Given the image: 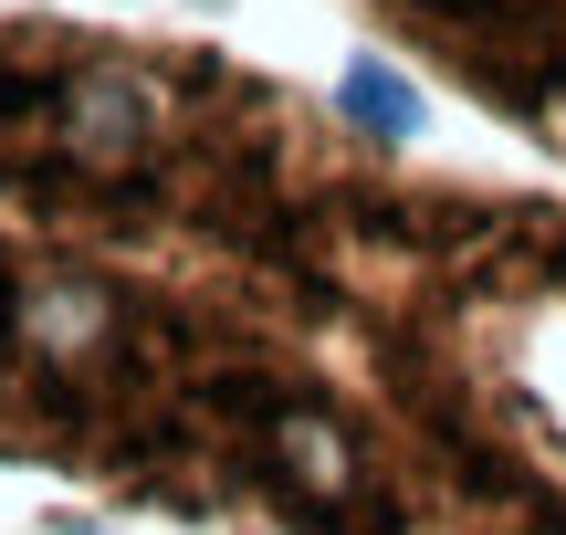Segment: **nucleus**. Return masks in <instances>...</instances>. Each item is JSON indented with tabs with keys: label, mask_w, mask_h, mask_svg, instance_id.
Here are the masks:
<instances>
[{
	"label": "nucleus",
	"mask_w": 566,
	"mask_h": 535,
	"mask_svg": "<svg viewBox=\"0 0 566 535\" xmlns=\"http://www.w3.org/2000/svg\"><path fill=\"white\" fill-rule=\"evenodd\" d=\"M336 105H346V126H357V137H378V147L420 137V95H409L388 63H357V74L336 84Z\"/></svg>",
	"instance_id": "obj_1"
}]
</instances>
